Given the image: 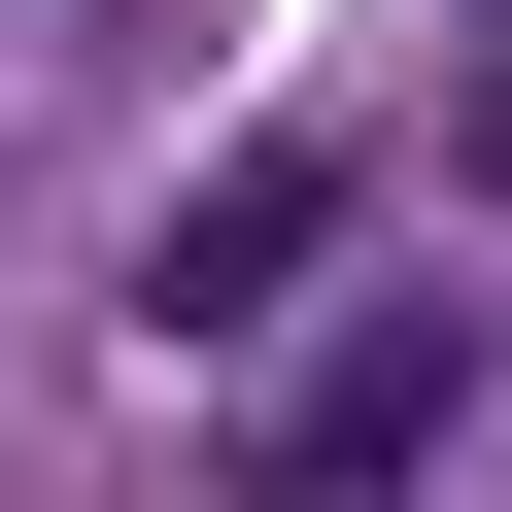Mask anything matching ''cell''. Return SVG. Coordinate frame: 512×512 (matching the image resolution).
<instances>
[{"label": "cell", "mask_w": 512, "mask_h": 512, "mask_svg": "<svg viewBox=\"0 0 512 512\" xmlns=\"http://www.w3.org/2000/svg\"><path fill=\"white\" fill-rule=\"evenodd\" d=\"M478 444V308L444 274H342L308 342H274V410H239V512H410Z\"/></svg>", "instance_id": "obj_1"}, {"label": "cell", "mask_w": 512, "mask_h": 512, "mask_svg": "<svg viewBox=\"0 0 512 512\" xmlns=\"http://www.w3.org/2000/svg\"><path fill=\"white\" fill-rule=\"evenodd\" d=\"M342 239H376V171H342V137H239V171H171V205H137V308H171V342H308V308H342Z\"/></svg>", "instance_id": "obj_2"}, {"label": "cell", "mask_w": 512, "mask_h": 512, "mask_svg": "<svg viewBox=\"0 0 512 512\" xmlns=\"http://www.w3.org/2000/svg\"><path fill=\"white\" fill-rule=\"evenodd\" d=\"M444 35H478V137H444V171H478V239H512V0H444Z\"/></svg>", "instance_id": "obj_3"}, {"label": "cell", "mask_w": 512, "mask_h": 512, "mask_svg": "<svg viewBox=\"0 0 512 512\" xmlns=\"http://www.w3.org/2000/svg\"><path fill=\"white\" fill-rule=\"evenodd\" d=\"M35 35H69V0H35Z\"/></svg>", "instance_id": "obj_4"}]
</instances>
